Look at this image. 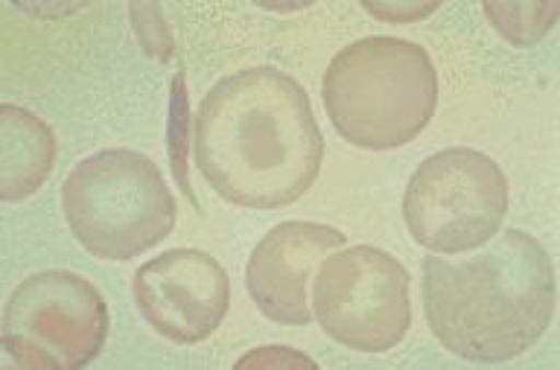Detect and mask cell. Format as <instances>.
Segmentation results:
<instances>
[{
    "mask_svg": "<svg viewBox=\"0 0 560 370\" xmlns=\"http://www.w3.org/2000/svg\"><path fill=\"white\" fill-rule=\"evenodd\" d=\"M508 213V178L485 152L444 150L411 172L402 219L432 254H467L497 237Z\"/></svg>",
    "mask_w": 560,
    "mask_h": 370,
    "instance_id": "obj_5",
    "label": "cell"
},
{
    "mask_svg": "<svg viewBox=\"0 0 560 370\" xmlns=\"http://www.w3.org/2000/svg\"><path fill=\"white\" fill-rule=\"evenodd\" d=\"M59 158L56 134L21 106H0V199L21 202L38 193Z\"/></svg>",
    "mask_w": 560,
    "mask_h": 370,
    "instance_id": "obj_10",
    "label": "cell"
},
{
    "mask_svg": "<svg viewBox=\"0 0 560 370\" xmlns=\"http://www.w3.org/2000/svg\"><path fill=\"white\" fill-rule=\"evenodd\" d=\"M192 152L219 199L245 211H280L315 184L324 134L304 85L257 64L219 80L201 99Z\"/></svg>",
    "mask_w": 560,
    "mask_h": 370,
    "instance_id": "obj_1",
    "label": "cell"
},
{
    "mask_svg": "<svg viewBox=\"0 0 560 370\" xmlns=\"http://www.w3.org/2000/svg\"><path fill=\"white\" fill-rule=\"evenodd\" d=\"M166 150H170V164H173L175 184L182 187L192 207L199 211V202L192 195L190 169H187V141H190V103H187V88L184 76L178 73L173 80V99H170V126H166Z\"/></svg>",
    "mask_w": 560,
    "mask_h": 370,
    "instance_id": "obj_12",
    "label": "cell"
},
{
    "mask_svg": "<svg viewBox=\"0 0 560 370\" xmlns=\"http://www.w3.org/2000/svg\"><path fill=\"white\" fill-rule=\"evenodd\" d=\"M131 21H135V33H138L140 45L147 50L149 56H155V59H173L175 45L170 33H166V24L161 19V10L158 7H129Z\"/></svg>",
    "mask_w": 560,
    "mask_h": 370,
    "instance_id": "obj_13",
    "label": "cell"
},
{
    "mask_svg": "<svg viewBox=\"0 0 560 370\" xmlns=\"http://www.w3.org/2000/svg\"><path fill=\"white\" fill-rule=\"evenodd\" d=\"M131 295L140 318L166 342L199 344L225 321L231 281L208 251L173 248L140 265Z\"/></svg>",
    "mask_w": 560,
    "mask_h": 370,
    "instance_id": "obj_8",
    "label": "cell"
},
{
    "mask_svg": "<svg viewBox=\"0 0 560 370\" xmlns=\"http://www.w3.org/2000/svg\"><path fill=\"white\" fill-rule=\"evenodd\" d=\"M345 234L322 222H280L254 246L245 265V289L275 324L306 326L313 321L310 283L327 254L345 248Z\"/></svg>",
    "mask_w": 560,
    "mask_h": 370,
    "instance_id": "obj_9",
    "label": "cell"
},
{
    "mask_svg": "<svg viewBox=\"0 0 560 370\" xmlns=\"http://www.w3.org/2000/svg\"><path fill=\"white\" fill-rule=\"evenodd\" d=\"M236 368H266V370L310 368V370H315V368H318V361L310 359V356H304V353L292 350V347L269 344V347H257V350L245 353L243 359L236 361Z\"/></svg>",
    "mask_w": 560,
    "mask_h": 370,
    "instance_id": "obj_14",
    "label": "cell"
},
{
    "mask_svg": "<svg viewBox=\"0 0 560 370\" xmlns=\"http://www.w3.org/2000/svg\"><path fill=\"white\" fill-rule=\"evenodd\" d=\"M362 10L371 12L374 19L388 21V24H415V21H423L432 12H438V3H376V0H365Z\"/></svg>",
    "mask_w": 560,
    "mask_h": 370,
    "instance_id": "obj_15",
    "label": "cell"
},
{
    "mask_svg": "<svg viewBox=\"0 0 560 370\" xmlns=\"http://www.w3.org/2000/svg\"><path fill=\"white\" fill-rule=\"evenodd\" d=\"M332 129L359 150H397L418 138L438 106V71L427 47L368 36L341 47L322 80Z\"/></svg>",
    "mask_w": 560,
    "mask_h": 370,
    "instance_id": "obj_3",
    "label": "cell"
},
{
    "mask_svg": "<svg viewBox=\"0 0 560 370\" xmlns=\"http://www.w3.org/2000/svg\"><path fill=\"white\" fill-rule=\"evenodd\" d=\"M409 283L406 265L383 248H339L313 277V315L348 350L388 353L409 333Z\"/></svg>",
    "mask_w": 560,
    "mask_h": 370,
    "instance_id": "obj_7",
    "label": "cell"
},
{
    "mask_svg": "<svg viewBox=\"0 0 560 370\" xmlns=\"http://www.w3.org/2000/svg\"><path fill=\"white\" fill-rule=\"evenodd\" d=\"M61 211L88 254L129 263L175 228L173 190L149 155L103 150L70 169L61 184Z\"/></svg>",
    "mask_w": 560,
    "mask_h": 370,
    "instance_id": "obj_4",
    "label": "cell"
},
{
    "mask_svg": "<svg viewBox=\"0 0 560 370\" xmlns=\"http://www.w3.org/2000/svg\"><path fill=\"white\" fill-rule=\"evenodd\" d=\"M488 21L514 47H532L549 36L560 15L558 3H481Z\"/></svg>",
    "mask_w": 560,
    "mask_h": 370,
    "instance_id": "obj_11",
    "label": "cell"
},
{
    "mask_svg": "<svg viewBox=\"0 0 560 370\" xmlns=\"http://www.w3.org/2000/svg\"><path fill=\"white\" fill-rule=\"evenodd\" d=\"M555 307V263L528 230H499L467 256L423 260L429 330L458 359L497 365L523 356L546 335Z\"/></svg>",
    "mask_w": 560,
    "mask_h": 370,
    "instance_id": "obj_2",
    "label": "cell"
},
{
    "mask_svg": "<svg viewBox=\"0 0 560 370\" xmlns=\"http://www.w3.org/2000/svg\"><path fill=\"white\" fill-rule=\"evenodd\" d=\"M108 303L94 283L68 268L30 274L3 307V350L33 370H79L108 338Z\"/></svg>",
    "mask_w": 560,
    "mask_h": 370,
    "instance_id": "obj_6",
    "label": "cell"
}]
</instances>
